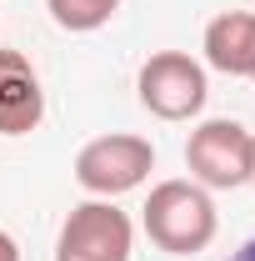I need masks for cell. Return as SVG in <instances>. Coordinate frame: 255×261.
<instances>
[{
  "mask_svg": "<svg viewBox=\"0 0 255 261\" xmlns=\"http://www.w3.org/2000/svg\"><path fill=\"white\" fill-rule=\"evenodd\" d=\"M140 226L155 241L165 256H195L215 241L220 216H215V201L205 186L195 181H160L145 196V211H140Z\"/></svg>",
  "mask_w": 255,
  "mask_h": 261,
  "instance_id": "obj_1",
  "label": "cell"
},
{
  "mask_svg": "<svg viewBox=\"0 0 255 261\" xmlns=\"http://www.w3.org/2000/svg\"><path fill=\"white\" fill-rule=\"evenodd\" d=\"M155 171V146L145 136H130V130H110V136H95L80 146L75 156V181L85 196H100V201H115L125 191H140Z\"/></svg>",
  "mask_w": 255,
  "mask_h": 261,
  "instance_id": "obj_2",
  "label": "cell"
},
{
  "mask_svg": "<svg viewBox=\"0 0 255 261\" xmlns=\"http://www.w3.org/2000/svg\"><path fill=\"white\" fill-rule=\"evenodd\" d=\"M185 166L190 181L205 191H235L250 186L255 171V130H245L240 121H200L185 141Z\"/></svg>",
  "mask_w": 255,
  "mask_h": 261,
  "instance_id": "obj_3",
  "label": "cell"
},
{
  "mask_svg": "<svg viewBox=\"0 0 255 261\" xmlns=\"http://www.w3.org/2000/svg\"><path fill=\"white\" fill-rule=\"evenodd\" d=\"M135 91H140V106L155 121H190L210 100V81H205V65L195 56H185V50H155L140 65Z\"/></svg>",
  "mask_w": 255,
  "mask_h": 261,
  "instance_id": "obj_4",
  "label": "cell"
},
{
  "mask_svg": "<svg viewBox=\"0 0 255 261\" xmlns=\"http://www.w3.org/2000/svg\"><path fill=\"white\" fill-rule=\"evenodd\" d=\"M135 256V226L115 201H80L70 206L55 236V261H130Z\"/></svg>",
  "mask_w": 255,
  "mask_h": 261,
  "instance_id": "obj_5",
  "label": "cell"
},
{
  "mask_svg": "<svg viewBox=\"0 0 255 261\" xmlns=\"http://www.w3.org/2000/svg\"><path fill=\"white\" fill-rule=\"evenodd\" d=\"M45 121V86L20 50L0 45V136H30Z\"/></svg>",
  "mask_w": 255,
  "mask_h": 261,
  "instance_id": "obj_6",
  "label": "cell"
},
{
  "mask_svg": "<svg viewBox=\"0 0 255 261\" xmlns=\"http://www.w3.org/2000/svg\"><path fill=\"white\" fill-rule=\"evenodd\" d=\"M200 50H205L210 70L255 81V15L250 10H220L200 35Z\"/></svg>",
  "mask_w": 255,
  "mask_h": 261,
  "instance_id": "obj_7",
  "label": "cell"
},
{
  "mask_svg": "<svg viewBox=\"0 0 255 261\" xmlns=\"http://www.w3.org/2000/svg\"><path fill=\"white\" fill-rule=\"evenodd\" d=\"M45 10H50V20L70 35H90L100 25H110L115 20V10H120V0H45Z\"/></svg>",
  "mask_w": 255,
  "mask_h": 261,
  "instance_id": "obj_8",
  "label": "cell"
},
{
  "mask_svg": "<svg viewBox=\"0 0 255 261\" xmlns=\"http://www.w3.org/2000/svg\"><path fill=\"white\" fill-rule=\"evenodd\" d=\"M0 261H20V241H15L5 226H0Z\"/></svg>",
  "mask_w": 255,
  "mask_h": 261,
  "instance_id": "obj_9",
  "label": "cell"
},
{
  "mask_svg": "<svg viewBox=\"0 0 255 261\" xmlns=\"http://www.w3.org/2000/svg\"><path fill=\"white\" fill-rule=\"evenodd\" d=\"M225 261H255V236H250V241H240V246H235Z\"/></svg>",
  "mask_w": 255,
  "mask_h": 261,
  "instance_id": "obj_10",
  "label": "cell"
},
{
  "mask_svg": "<svg viewBox=\"0 0 255 261\" xmlns=\"http://www.w3.org/2000/svg\"><path fill=\"white\" fill-rule=\"evenodd\" d=\"M250 186H255V171H250Z\"/></svg>",
  "mask_w": 255,
  "mask_h": 261,
  "instance_id": "obj_11",
  "label": "cell"
}]
</instances>
